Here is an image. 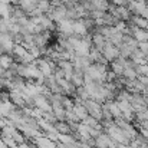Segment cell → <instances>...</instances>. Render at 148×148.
Masks as SVG:
<instances>
[{"label": "cell", "mask_w": 148, "mask_h": 148, "mask_svg": "<svg viewBox=\"0 0 148 148\" xmlns=\"http://www.w3.org/2000/svg\"><path fill=\"white\" fill-rule=\"evenodd\" d=\"M84 105L86 106V109H88V114L91 115V116H94V118H97V119H102V102H99L97 99H86V101H84Z\"/></svg>", "instance_id": "obj_1"}, {"label": "cell", "mask_w": 148, "mask_h": 148, "mask_svg": "<svg viewBox=\"0 0 148 148\" xmlns=\"http://www.w3.org/2000/svg\"><path fill=\"white\" fill-rule=\"evenodd\" d=\"M102 53H103V56H105V59L108 62H114L115 59L119 58V48L115 46V45H112L109 42V39H108L106 43H105V46H103V49H102Z\"/></svg>", "instance_id": "obj_2"}, {"label": "cell", "mask_w": 148, "mask_h": 148, "mask_svg": "<svg viewBox=\"0 0 148 148\" xmlns=\"http://www.w3.org/2000/svg\"><path fill=\"white\" fill-rule=\"evenodd\" d=\"M66 10H68V7L62 3V4L53 6V7H52V10L48 13V16H49L50 19H53V20L58 23V22H60V20L66 19Z\"/></svg>", "instance_id": "obj_3"}, {"label": "cell", "mask_w": 148, "mask_h": 148, "mask_svg": "<svg viewBox=\"0 0 148 148\" xmlns=\"http://www.w3.org/2000/svg\"><path fill=\"white\" fill-rule=\"evenodd\" d=\"M106 40H108V39H106L103 35H101L99 32H94V33H92V46H94V48L102 50L103 46H105V43H106Z\"/></svg>", "instance_id": "obj_4"}, {"label": "cell", "mask_w": 148, "mask_h": 148, "mask_svg": "<svg viewBox=\"0 0 148 148\" xmlns=\"http://www.w3.org/2000/svg\"><path fill=\"white\" fill-rule=\"evenodd\" d=\"M73 112L76 114V116L81 119V121H84L89 114H88V109H86V106L84 105V102H75V105H73Z\"/></svg>", "instance_id": "obj_5"}, {"label": "cell", "mask_w": 148, "mask_h": 148, "mask_svg": "<svg viewBox=\"0 0 148 148\" xmlns=\"http://www.w3.org/2000/svg\"><path fill=\"white\" fill-rule=\"evenodd\" d=\"M13 62H14V56L12 53H1L0 55V68L9 69Z\"/></svg>", "instance_id": "obj_6"}, {"label": "cell", "mask_w": 148, "mask_h": 148, "mask_svg": "<svg viewBox=\"0 0 148 148\" xmlns=\"http://www.w3.org/2000/svg\"><path fill=\"white\" fill-rule=\"evenodd\" d=\"M134 26L141 27V29H148V20L144 16H138V14H132L131 20H130Z\"/></svg>", "instance_id": "obj_7"}, {"label": "cell", "mask_w": 148, "mask_h": 148, "mask_svg": "<svg viewBox=\"0 0 148 148\" xmlns=\"http://www.w3.org/2000/svg\"><path fill=\"white\" fill-rule=\"evenodd\" d=\"M138 49H141L145 55H148V42H140L138 43Z\"/></svg>", "instance_id": "obj_8"}, {"label": "cell", "mask_w": 148, "mask_h": 148, "mask_svg": "<svg viewBox=\"0 0 148 148\" xmlns=\"http://www.w3.org/2000/svg\"><path fill=\"white\" fill-rule=\"evenodd\" d=\"M130 1H131V0H111V3H114V4H116V6H128Z\"/></svg>", "instance_id": "obj_9"}, {"label": "cell", "mask_w": 148, "mask_h": 148, "mask_svg": "<svg viewBox=\"0 0 148 148\" xmlns=\"http://www.w3.org/2000/svg\"><path fill=\"white\" fill-rule=\"evenodd\" d=\"M7 1H9V3H12V4H19V1H20V0H7Z\"/></svg>", "instance_id": "obj_10"}, {"label": "cell", "mask_w": 148, "mask_h": 148, "mask_svg": "<svg viewBox=\"0 0 148 148\" xmlns=\"http://www.w3.org/2000/svg\"><path fill=\"white\" fill-rule=\"evenodd\" d=\"M81 1H86V0H81Z\"/></svg>", "instance_id": "obj_11"}, {"label": "cell", "mask_w": 148, "mask_h": 148, "mask_svg": "<svg viewBox=\"0 0 148 148\" xmlns=\"http://www.w3.org/2000/svg\"><path fill=\"white\" fill-rule=\"evenodd\" d=\"M109 1H111V0H109Z\"/></svg>", "instance_id": "obj_12"}]
</instances>
